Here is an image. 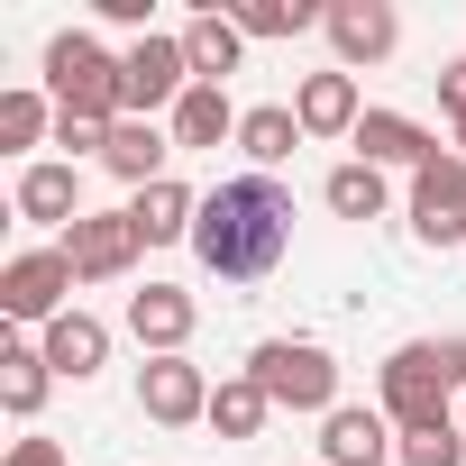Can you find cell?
<instances>
[{"label": "cell", "mask_w": 466, "mask_h": 466, "mask_svg": "<svg viewBox=\"0 0 466 466\" xmlns=\"http://www.w3.org/2000/svg\"><path fill=\"white\" fill-rule=\"evenodd\" d=\"M128 219H137V238H147V248H174V238L192 248V219H201V192L165 174V183H147V192H128Z\"/></svg>", "instance_id": "obj_15"}, {"label": "cell", "mask_w": 466, "mask_h": 466, "mask_svg": "<svg viewBox=\"0 0 466 466\" xmlns=\"http://www.w3.org/2000/svg\"><path fill=\"white\" fill-rule=\"evenodd\" d=\"M320 201H329L339 219H384V201H393V183H384L375 165H357V156H348V165H339V174L320 183Z\"/></svg>", "instance_id": "obj_24"}, {"label": "cell", "mask_w": 466, "mask_h": 466, "mask_svg": "<svg viewBox=\"0 0 466 466\" xmlns=\"http://www.w3.org/2000/svg\"><path fill=\"white\" fill-rule=\"evenodd\" d=\"M10 201H19V219H37V228H74V219H83V183H74V165H46V156L19 165V192H10Z\"/></svg>", "instance_id": "obj_16"}, {"label": "cell", "mask_w": 466, "mask_h": 466, "mask_svg": "<svg viewBox=\"0 0 466 466\" xmlns=\"http://www.w3.org/2000/svg\"><path fill=\"white\" fill-rule=\"evenodd\" d=\"M0 466H65V448H56V439H10Z\"/></svg>", "instance_id": "obj_29"}, {"label": "cell", "mask_w": 466, "mask_h": 466, "mask_svg": "<svg viewBox=\"0 0 466 466\" xmlns=\"http://www.w3.org/2000/svg\"><path fill=\"white\" fill-rule=\"evenodd\" d=\"M248 375L266 384V402L275 411H339V357L320 348V339H257L248 348Z\"/></svg>", "instance_id": "obj_4"}, {"label": "cell", "mask_w": 466, "mask_h": 466, "mask_svg": "<svg viewBox=\"0 0 466 466\" xmlns=\"http://www.w3.org/2000/svg\"><path fill=\"white\" fill-rule=\"evenodd\" d=\"M192 320H201V302H192L183 284H147V293H128V339H137L147 357H183Z\"/></svg>", "instance_id": "obj_13"}, {"label": "cell", "mask_w": 466, "mask_h": 466, "mask_svg": "<svg viewBox=\"0 0 466 466\" xmlns=\"http://www.w3.org/2000/svg\"><path fill=\"white\" fill-rule=\"evenodd\" d=\"M439 110H448V119H466V56H457V65H439Z\"/></svg>", "instance_id": "obj_30"}, {"label": "cell", "mask_w": 466, "mask_h": 466, "mask_svg": "<svg viewBox=\"0 0 466 466\" xmlns=\"http://www.w3.org/2000/svg\"><path fill=\"white\" fill-rule=\"evenodd\" d=\"M457 156H466V119H457Z\"/></svg>", "instance_id": "obj_32"}, {"label": "cell", "mask_w": 466, "mask_h": 466, "mask_svg": "<svg viewBox=\"0 0 466 466\" xmlns=\"http://www.w3.org/2000/svg\"><path fill=\"white\" fill-rule=\"evenodd\" d=\"M101 19H119V28H137V37H156V28H147V0H101Z\"/></svg>", "instance_id": "obj_31"}, {"label": "cell", "mask_w": 466, "mask_h": 466, "mask_svg": "<svg viewBox=\"0 0 466 466\" xmlns=\"http://www.w3.org/2000/svg\"><path fill=\"white\" fill-rule=\"evenodd\" d=\"M228 19H238V37H302V28H320L329 10H320V0H238Z\"/></svg>", "instance_id": "obj_25"}, {"label": "cell", "mask_w": 466, "mask_h": 466, "mask_svg": "<svg viewBox=\"0 0 466 466\" xmlns=\"http://www.w3.org/2000/svg\"><path fill=\"white\" fill-rule=\"evenodd\" d=\"M46 384H56V366H46L37 339H10V348H0V411H10V420H37V411H46Z\"/></svg>", "instance_id": "obj_19"}, {"label": "cell", "mask_w": 466, "mask_h": 466, "mask_svg": "<svg viewBox=\"0 0 466 466\" xmlns=\"http://www.w3.org/2000/svg\"><path fill=\"white\" fill-rule=\"evenodd\" d=\"M137 248H147V238H137L128 210H83V219L65 228V266H74L83 284H119V275L137 266Z\"/></svg>", "instance_id": "obj_8"}, {"label": "cell", "mask_w": 466, "mask_h": 466, "mask_svg": "<svg viewBox=\"0 0 466 466\" xmlns=\"http://www.w3.org/2000/svg\"><path fill=\"white\" fill-rule=\"evenodd\" d=\"M238 147H248V165H257V174H275V165L302 147V119H293V101H257V110L238 119Z\"/></svg>", "instance_id": "obj_22"}, {"label": "cell", "mask_w": 466, "mask_h": 466, "mask_svg": "<svg viewBox=\"0 0 466 466\" xmlns=\"http://www.w3.org/2000/svg\"><path fill=\"white\" fill-rule=\"evenodd\" d=\"M293 119H302V137H357V119H366V101H357V74H302V92H293Z\"/></svg>", "instance_id": "obj_14"}, {"label": "cell", "mask_w": 466, "mask_h": 466, "mask_svg": "<svg viewBox=\"0 0 466 466\" xmlns=\"http://www.w3.org/2000/svg\"><path fill=\"white\" fill-rule=\"evenodd\" d=\"M411 238L420 248H466V156H430L411 174Z\"/></svg>", "instance_id": "obj_7"}, {"label": "cell", "mask_w": 466, "mask_h": 466, "mask_svg": "<svg viewBox=\"0 0 466 466\" xmlns=\"http://www.w3.org/2000/svg\"><path fill=\"white\" fill-rule=\"evenodd\" d=\"M393 448H402V430L375 402H339L320 420V466H393Z\"/></svg>", "instance_id": "obj_10"}, {"label": "cell", "mask_w": 466, "mask_h": 466, "mask_svg": "<svg viewBox=\"0 0 466 466\" xmlns=\"http://www.w3.org/2000/svg\"><path fill=\"white\" fill-rule=\"evenodd\" d=\"M192 92V56H183V37H137L128 56H119V110L128 119H156V110H174Z\"/></svg>", "instance_id": "obj_5"}, {"label": "cell", "mask_w": 466, "mask_h": 466, "mask_svg": "<svg viewBox=\"0 0 466 466\" xmlns=\"http://www.w3.org/2000/svg\"><path fill=\"white\" fill-rule=\"evenodd\" d=\"M74 284H83V275L65 266V248H28V257L0 266V311H10L19 329H46V320H65V311H74V302H65Z\"/></svg>", "instance_id": "obj_6"}, {"label": "cell", "mask_w": 466, "mask_h": 466, "mask_svg": "<svg viewBox=\"0 0 466 466\" xmlns=\"http://www.w3.org/2000/svg\"><path fill=\"white\" fill-rule=\"evenodd\" d=\"M393 466H466V430H457V420H439V430H402Z\"/></svg>", "instance_id": "obj_27"}, {"label": "cell", "mask_w": 466, "mask_h": 466, "mask_svg": "<svg viewBox=\"0 0 466 466\" xmlns=\"http://www.w3.org/2000/svg\"><path fill=\"white\" fill-rule=\"evenodd\" d=\"M238 101H228V83H192L174 101V147H219V137H238Z\"/></svg>", "instance_id": "obj_20"}, {"label": "cell", "mask_w": 466, "mask_h": 466, "mask_svg": "<svg viewBox=\"0 0 466 466\" xmlns=\"http://www.w3.org/2000/svg\"><path fill=\"white\" fill-rule=\"evenodd\" d=\"M46 101H56L65 119L119 128V119H128V110H119V56H110L92 28H65V37H46Z\"/></svg>", "instance_id": "obj_3"}, {"label": "cell", "mask_w": 466, "mask_h": 466, "mask_svg": "<svg viewBox=\"0 0 466 466\" xmlns=\"http://www.w3.org/2000/svg\"><path fill=\"white\" fill-rule=\"evenodd\" d=\"M457 384H466V339H402L375 366V411L393 430H439Z\"/></svg>", "instance_id": "obj_2"}, {"label": "cell", "mask_w": 466, "mask_h": 466, "mask_svg": "<svg viewBox=\"0 0 466 466\" xmlns=\"http://www.w3.org/2000/svg\"><path fill=\"white\" fill-rule=\"evenodd\" d=\"M137 411L156 430H192V420H210V375L192 357H147L137 366Z\"/></svg>", "instance_id": "obj_9"}, {"label": "cell", "mask_w": 466, "mask_h": 466, "mask_svg": "<svg viewBox=\"0 0 466 466\" xmlns=\"http://www.w3.org/2000/svg\"><path fill=\"white\" fill-rule=\"evenodd\" d=\"M329 46H339V74H357V65H384L393 46H402V19L384 10V0H329Z\"/></svg>", "instance_id": "obj_11"}, {"label": "cell", "mask_w": 466, "mask_h": 466, "mask_svg": "<svg viewBox=\"0 0 466 466\" xmlns=\"http://www.w3.org/2000/svg\"><path fill=\"white\" fill-rule=\"evenodd\" d=\"M266 420H275V402H266L257 375H219V384H210V430H219V439H257Z\"/></svg>", "instance_id": "obj_23"}, {"label": "cell", "mask_w": 466, "mask_h": 466, "mask_svg": "<svg viewBox=\"0 0 466 466\" xmlns=\"http://www.w3.org/2000/svg\"><path fill=\"white\" fill-rule=\"evenodd\" d=\"M183 56H192V83H228V74H238V56H248V37H238V19H228V10H201V19L183 28Z\"/></svg>", "instance_id": "obj_21"}, {"label": "cell", "mask_w": 466, "mask_h": 466, "mask_svg": "<svg viewBox=\"0 0 466 466\" xmlns=\"http://www.w3.org/2000/svg\"><path fill=\"white\" fill-rule=\"evenodd\" d=\"M165 156H174V128H156V119H119L101 165H110L128 192H147V183H165Z\"/></svg>", "instance_id": "obj_18"}, {"label": "cell", "mask_w": 466, "mask_h": 466, "mask_svg": "<svg viewBox=\"0 0 466 466\" xmlns=\"http://www.w3.org/2000/svg\"><path fill=\"white\" fill-rule=\"evenodd\" d=\"M348 147H357V165H375V174H393V165H402V174H420L430 156H448V147H439L420 119H402V110H366Z\"/></svg>", "instance_id": "obj_12"}, {"label": "cell", "mask_w": 466, "mask_h": 466, "mask_svg": "<svg viewBox=\"0 0 466 466\" xmlns=\"http://www.w3.org/2000/svg\"><path fill=\"white\" fill-rule=\"evenodd\" d=\"M37 137H56V101L46 92H0V147L28 156Z\"/></svg>", "instance_id": "obj_26"}, {"label": "cell", "mask_w": 466, "mask_h": 466, "mask_svg": "<svg viewBox=\"0 0 466 466\" xmlns=\"http://www.w3.org/2000/svg\"><path fill=\"white\" fill-rule=\"evenodd\" d=\"M46 366L56 375H74V384H92L101 366H110V320H92V311H65V320H46Z\"/></svg>", "instance_id": "obj_17"}, {"label": "cell", "mask_w": 466, "mask_h": 466, "mask_svg": "<svg viewBox=\"0 0 466 466\" xmlns=\"http://www.w3.org/2000/svg\"><path fill=\"white\" fill-rule=\"evenodd\" d=\"M56 147H74V156H110V128H92V119H65V110H56Z\"/></svg>", "instance_id": "obj_28"}, {"label": "cell", "mask_w": 466, "mask_h": 466, "mask_svg": "<svg viewBox=\"0 0 466 466\" xmlns=\"http://www.w3.org/2000/svg\"><path fill=\"white\" fill-rule=\"evenodd\" d=\"M293 248V192L275 174H238L201 192V219H192V257L219 275V284H266Z\"/></svg>", "instance_id": "obj_1"}]
</instances>
